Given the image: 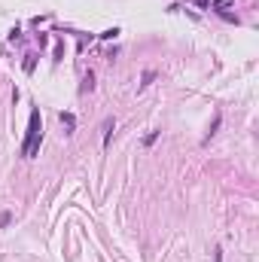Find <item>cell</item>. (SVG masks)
Here are the masks:
<instances>
[{"instance_id": "cell-1", "label": "cell", "mask_w": 259, "mask_h": 262, "mask_svg": "<svg viewBox=\"0 0 259 262\" xmlns=\"http://www.w3.org/2000/svg\"><path fill=\"white\" fill-rule=\"evenodd\" d=\"M40 137H43V122H40V113L34 110L31 113V122H28V137H25V143H21V156H34L37 152V146H40Z\"/></svg>"}]
</instances>
